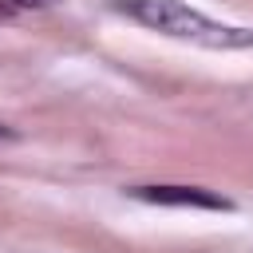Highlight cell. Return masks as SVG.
I'll use <instances>...</instances> for the list:
<instances>
[{"instance_id":"obj_4","label":"cell","mask_w":253,"mask_h":253,"mask_svg":"<svg viewBox=\"0 0 253 253\" xmlns=\"http://www.w3.org/2000/svg\"><path fill=\"white\" fill-rule=\"evenodd\" d=\"M0 138H4V142H8V138H16V130H12V126H4V123H0Z\"/></svg>"},{"instance_id":"obj_2","label":"cell","mask_w":253,"mask_h":253,"mask_svg":"<svg viewBox=\"0 0 253 253\" xmlns=\"http://www.w3.org/2000/svg\"><path fill=\"white\" fill-rule=\"evenodd\" d=\"M130 198L138 202H150V206H174V210H213V213H225L233 210L229 198L206 190V186H126Z\"/></svg>"},{"instance_id":"obj_3","label":"cell","mask_w":253,"mask_h":253,"mask_svg":"<svg viewBox=\"0 0 253 253\" xmlns=\"http://www.w3.org/2000/svg\"><path fill=\"white\" fill-rule=\"evenodd\" d=\"M8 4H16V8H55L63 0H8Z\"/></svg>"},{"instance_id":"obj_1","label":"cell","mask_w":253,"mask_h":253,"mask_svg":"<svg viewBox=\"0 0 253 253\" xmlns=\"http://www.w3.org/2000/svg\"><path fill=\"white\" fill-rule=\"evenodd\" d=\"M119 12H126L134 24L198 43V47H213V51H245L253 47V28H237V24H221L210 20L206 12L182 4V0H115Z\"/></svg>"}]
</instances>
